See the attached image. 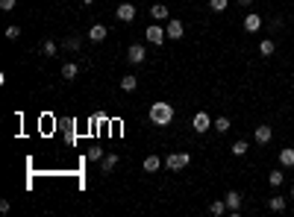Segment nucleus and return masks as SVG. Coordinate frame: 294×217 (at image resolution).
Listing matches in <instances>:
<instances>
[{"mask_svg":"<svg viewBox=\"0 0 294 217\" xmlns=\"http://www.w3.org/2000/svg\"><path fill=\"white\" fill-rule=\"evenodd\" d=\"M147 118H150L153 126H168L174 121V106L171 103H153L150 112H147Z\"/></svg>","mask_w":294,"mask_h":217,"instance_id":"obj_1","label":"nucleus"},{"mask_svg":"<svg viewBox=\"0 0 294 217\" xmlns=\"http://www.w3.org/2000/svg\"><path fill=\"white\" fill-rule=\"evenodd\" d=\"M188 165H191V156H188V153H171V156L165 159V168L174 170V173H180V170L188 168Z\"/></svg>","mask_w":294,"mask_h":217,"instance_id":"obj_2","label":"nucleus"},{"mask_svg":"<svg viewBox=\"0 0 294 217\" xmlns=\"http://www.w3.org/2000/svg\"><path fill=\"white\" fill-rule=\"evenodd\" d=\"M144 38H147L150 44H156V47H162V44L168 41V32H165V26H159V24H150V26L144 29Z\"/></svg>","mask_w":294,"mask_h":217,"instance_id":"obj_3","label":"nucleus"},{"mask_svg":"<svg viewBox=\"0 0 294 217\" xmlns=\"http://www.w3.org/2000/svg\"><path fill=\"white\" fill-rule=\"evenodd\" d=\"M212 123H215V121H212V118H209L206 112H197V115H194V121H191V129L203 135L206 129H212Z\"/></svg>","mask_w":294,"mask_h":217,"instance_id":"obj_4","label":"nucleus"},{"mask_svg":"<svg viewBox=\"0 0 294 217\" xmlns=\"http://www.w3.org/2000/svg\"><path fill=\"white\" fill-rule=\"evenodd\" d=\"M224 203H227V209H230L233 217L241 215V212H239V209H241V194H239V191H227V194H224Z\"/></svg>","mask_w":294,"mask_h":217,"instance_id":"obj_5","label":"nucleus"},{"mask_svg":"<svg viewBox=\"0 0 294 217\" xmlns=\"http://www.w3.org/2000/svg\"><path fill=\"white\" fill-rule=\"evenodd\" d=\"M115 15H118V21L130 24V21H135V6H133V3H118Z\"/></svg>","mask_w":294,"mask_h":217,"instance_id":"obj_6","label":"nucleus"},{"mask_svg":"<svg viewBox=\"0 0 294 217\" xmlns=\"http://www.w3.org/2000/svg\"><path fill=\"white\" fill-rule=\"evenodd\" d=\"M165 32H168V38L180 41V38L186 35V29H183V21H180V18H171V21H168V26H165Z\"/></svg>","mask_w":294,"mask_h":217,"instance_id":"obj_7","label":"nucleus"},{"mask_svg":"<svg viewBox=\"0 0 294 217\" xmlns=\"http://www.w3.org/2000/svg\"><path fill=\"white\" fill-rule=\"evenodd\" d=\"M127 59H130L133 65H141V62L147 59V50H144V44H133V47L127 50Z\"/></svg>","mask_w":294,"mask_h":217,"instance_id":"obj_8","label":"nucleus"},{"mask_svg":"<svg viewBox=\"0 0 294 217\" xmlns=\"http://www.w3.org/2000/svg\"><path fill=\"white\" fill-rule=\"evenodd\" d=\"M271 135H274V129H271L268 123H262V126H256V129H253V141H256V144H268V141H271Z\"/></svg>","mask_w":294,"mask_h":217,"instance_id":"obj_9","label":"nucleus"},{"mask_svg":"<svg viewBox=\"0 0 294 217\" xmlns=\"http://www.w3.org/2000/svg\"><path fill=\"white\" fill-rule=\"evenodd\" d=\"M150 18H153V21H171V12H168L165 3H153V6H150Z\"/></svg>","mask_w":294,"mask_h":217,"instance_id":"obj_10","label":"nucleus"},{"mask_svg":"<svg viewBox=\"0 0 294 217\" xmlns=\"http://www.w3.org/2000/svg\"><path fill=\"white\" fill-rule=\"evenodd\" d=\"M106 35H109V29H106L103 24H91V26H88V41H103Z\"/></svg>","mask_w":294,"mask_h":217,"instance_id":"obj_11","label":"nucleus"},{"mask_svg":"<svg viewBox=\"0 0 294 217\" xmlns=\"http://www.w3.org/2000/svg\"><path fill=\"white\" fill-rule=\"evenodd\" d=\"M118 168V156L115 153H106L103 159H100V173H112Z\"/></svg>","mask_w":294,"mask_h":217,"instance_id":"obj_12","label":"nucleus"},{"mask_svg":"<svg viewBox=\"0 0 294 217\" xmlns=\"http://www.w3.org/2000/svg\"><path fill=\"white\" fill-rule=\"evenodd\" d=\"M244 29H247V32H259V29H262V18H259L256 12H250V15L244 18Z\"/></svg>","mask_w":294,"mask_h":217,"instance_id":"obj_13","label":"nucleus"},{"mask_svg":"<svg viewBox=\"0 0 294 217\" xmlns=\"http://www.w3.org/2000/svg\"><path fill=\"white\" fill-rule=\"evenodd\" d=\"M77 73H80V65H77V62H65V65H62V79H65V82L77 79Z\"/></svg>","mask_w":294,"mask_h":217,"instance_id":"obj_14","label":"nucleus"},{"mask_svg":"<svg viewBox=\"0 0 294 217\" xmlns=\"http://www.w3.org/2000/svg\"><path fill=\"white\" fill-rule=\"evenodd\" d=\"M162 165H165V162H162L159 156H147V159H144V173H156Z\"/></svg>","mask_w":294,"mask_h":217,"instance_id":"obj_15","label":"nucleus"},{"mask_svg":"<svg viewBox=\"0 0 294 217\" xmlns=\"http://www.w3.org/2000/svg\"><path fill=\"white\" fill-rule=\"evenodd\" d=\"M280 165L283 168H294V147H283L280 150Z\"/></svg>","mask_w":294,"mask_h":217,"instance_id":"obj_16","label":"nucleus"},{"mask_svg":"<svg viewBox=\"0 0 294 217\" xmlns=\"http://www.w3.org/2000/svg\"><path fill=\"white\" fill-rule=\"evenodd\" d=\"M41 53H44V56H47V59H53V56H56V53H59V44H56V41H50V38H47V41H44V44H41Z\"/></svg>","mask_w":294,"mask_h":217,"instance_id":"obj_17","label":"nucleus"},{"mask_svg":"<svg viewBox=\"0 0 294 217\" xmlns=\"http://www.w3.org/2000/svg\"><path fill=\"white\" fill-rule=\"evenodd\" d=\"M121 88H124V91H135V88H138V79H135L133 73H127V76H121Z\"/></svg>","mask_w":294,"mask_h":217,"instance_id":"obj_18","label":"nucleus"},{"mask_svg":"<svg viewBox=\"0 0 294 217\" xmlns=\"http://www.w3.org/2000/svg\"><path fill=\"white\" fill-rule=\"evenodd\" d=\"M247 150H250V144H247V141H244V138H239V141H236V144H233V147H230V153H233V156H244V153H247Z\"/></svg>","mask_w":294,"mask_h":217,"instance_id":"obj_19","label":"nucleus"},{"mask_svg":"<svg viewBox=\"0 0 294 217\" xmlns=\"http://www.w3.org/2000/svg\"><path fill=\"white\" fill-rule=\"evenodd\" d=\"M259 53H262V56H274V53H277V44H274L271 38H265V41L259 44Z\"/></svg>","mask_w":294,"mask_h":217,"instance_id":"obj_20","label":"nucleus"},{"mask_svg":"<svg viewBox=\"0 0 294 217\" xmlns=\"http://www.w3.org/2000/svg\"><path fill=\"white\" fill-rule=\"evenodd\" d=\"M103 123H109V115H106V112H94L91 121H88V126H103Z\"/></svg>","mask_w":294,"mask_h":217,"instance_id":"obj_21","label":"nucleus"},{"mask_svg":"<svg viewBox=\"0 0 294 217\" xmlns=\"http://www.w3.org/2000/svg\"><path fill=\"white\" fill-rule=\"evenodd\" d=\"M268 209H271V212H286V197H271V200H268Z\"/></svg>","mask_w":294,"mask_h":217,"instance_id":"obj_22","label":"nucleus"},{"mask_svg":"<svg viewBox=\"0 0 294 217\" xmlns=\"http://www.w3.org/2000/svg\"><path fill=\"white\" fill-rule=\"evenodd\" d=\"M212 129H215V132H230V118H218V121L212 123Z\"/></svg>","mask_w":294,"mask_h":217,"instance_id":"obj_23","label":"nucleus"},{"mask_svg":"<svg viewBox=\"0 0 294 217\" xmlns=\"http://www.w3.org/2000/svg\"><path fill=\"white\" fill-rule=\"evenodd\" d=\"M268 182H271L274 188H280V185L286 182V173H280V170H274V173H268Z\"/></svg>","mask_w":294,"mask_h":217,"instance_id":"obj_24","label":"nucleus"},{"mask_svg":"<svg viewBox=\"0 0 294 217\" xmlns=\"http://www.w3.org/2000/svg\"><path fill=\"white\" fill-rule=\"evenodd\" d=\"M209 212H212V215H215V217H221V215H224V212H227V203H224V200H215V203L209 206Z\"/></svg>","mask_w":294,"mask_h":217,"instance_id":"obj_25","label":"nucleus"},{"mask_svg":"<svg viewBox=\"0 0 294 217\" xmlns=\"http://www.w3.org/2000/svg\"><path fill=\"white\" fill-rule=\"evenodd\" d=\"M227 6H230V0H209V9H212V12H224Z\"/></svg>","mask_w":294,"mask_h":217,"instance_id":"obj_26","label":"nucleus"},{"mask_svg":"<svg viewBox=\"0 0 294 217\" xmlns=\"http://www.w3.org/2000/svg\"><path fill=\"white\" fill-rule=\"evenodd\" d=\"M103 156H106V153H103L100 147H88V159H91V162H100Z\"/></svg>","mask_w":294,"mask_h":217,"instance_id":"obj_27","label":"nucleus"},{"mask_svg":"<svg viewBox=\"0 0 294 217\" xmlns=\"http://www.w3.org/2000/svg\"><path fill=\"white\" fill-rule=\"evenodd\" d=\"M18 35H21V29H18L15 24H12V26H6V38H9V41H15Z\"/></svg>","mask_w":294,"mask_h":217,"instance_id":"obj_28","label":"nucleus"},{"mask_svg":"<svg viewBox=\"0 0 294 217\" xmlns=\"http://www.w3.org/2000/svg\"><path fill=\"white\" fill-rule=\"evenodd\" d=\"M65 50L77 53V50H80V38H68V41H65Z\"/></svg>","mask_w":294,"mask_h":217,"instance_id":"obj_29","label":"nucleus"},{"mask_svg":"<svg viewBox=\"0 0 294 217\" xmlns=\"http://www.w3.org/2000/svg\"><path fill=\"white\" fill-rule=\"evenodd\" d=\"M0 9H3V12H12V9H15V0H0Z\"/></svg>","mask_w":294,"mask_h":217,"instance_id":"obj_30","label":"nucleus"},{"mask_svg":"<svg viewBox=\"0 0 294 217\" xmlns=\"http://www.w3.org/2000/svg\"><path fill=\"white\" fill-rule=\"evenodd\" d=\"M239 3H241V6H250V3H253V0H239Z\"/></svg>","mask_w":294,"mask_h":217,"instance_id":"obj_31","label":"nucleus"},{"mask_svg":"<svg viewBox=\"0 0 294 217\" xmlns=\"http://www.w3.org/2000/svg\"><path fill=\"white\" fill-rule=\"evenodd\" d=\"M82 3H85V6H91V3H94V0H82Z\"/></svg>","mask_w":294,"mask_h":217,"instance_id":"obj_32","label":"nucleus"},{"mask_svg":"<svg viewBox=\"0 0 294 217\" xmlns=\"http://www.w3.org/2000/svg\"><path fill=\"white\" fill-rule=\"evenodd\" d=\"M292 200H294V188H292Z\"/></svg>","mask_w":294,"mask_h":217,"instance_id":"obj_33","label":"nucleus"}]
</instances>
